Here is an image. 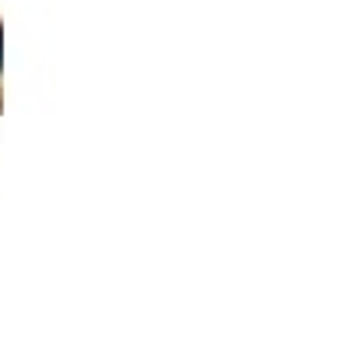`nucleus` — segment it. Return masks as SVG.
I'll list each match as a JSON object with an SVG mask.
<instances>
[{
	"mask_svg": "<svg viewBox=\"0 0 352 348\" xmlns=\"http://www.w3.org/2000/svg\"><path fill=\"white\" fill-rule=\"evenodd\" d=\"M0 64H4V32H0Z\"/></svg>",
	"mask_w": 352,
	"mask_h": 348,
	"instance_id": "f257e3e1",
	"label": "nucleus"
}]
</instances>
